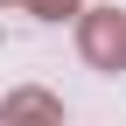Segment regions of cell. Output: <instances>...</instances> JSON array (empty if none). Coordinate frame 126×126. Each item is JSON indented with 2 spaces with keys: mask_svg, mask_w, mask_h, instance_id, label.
<instances>
[{
  "mask_svg": "<svg viewBox=\"0 0 126 126\" xmlns=\"http://www.w3.org/2000/svg\"><path fill=\"white\" fill-rule=\"evenodd\" d=\"M77 42H84V63H98V70H126V14H119V7H91Z\"/></svg>",
  "mask_w": 126,
  "mask_h": 126,
  "instance_id": "1",
  "label": "cell"
},
{
  "mask_svg": "<svg viewBox=\"0 0 126 126\" xmlns=\"http://www.w3.org/2000/svg\"><path fill=\"white\" fill-rule=\"evenodd\" d=\"M7 119H63V105L49 98V91H14L7 98Z\"/></svg>",
  "mask_w": 126,
  "mask_h": 126,
  "instance_id": "2",
  "label": "cell"
},
{
  "mask_svg": "<svg viewBox=\"0 0 126 126\" xmlns=\"http://www.w3.org/2000/svg\"><path fill=\"white\" fill-rule=\"evenodd\" d=\"M7 7H28V14H49V21H63V14H77V0H7Z\"/></svg>",
  "mask_w": 126,
  "mask_h": 126,
  "instance_id": "3",
  "label": "cell"
}]
</instances>
